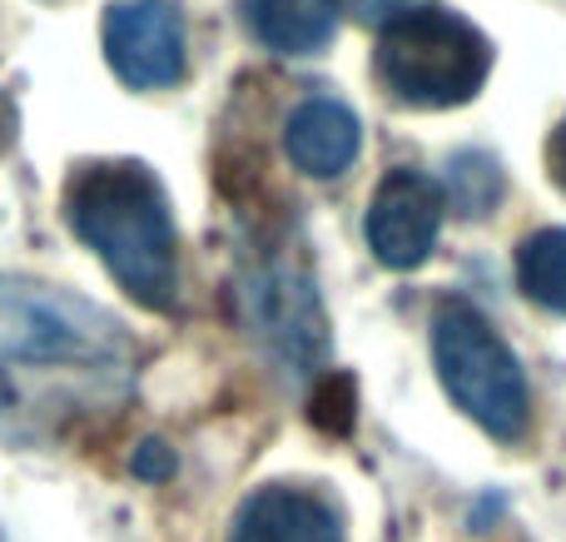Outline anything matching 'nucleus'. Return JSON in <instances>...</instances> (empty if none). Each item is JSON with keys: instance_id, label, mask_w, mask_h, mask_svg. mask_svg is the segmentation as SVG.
Wrapping results in <instances>:
<instances>
[{"instance_id": "obj_1", "label": "nucleus", "mask_w": 566, "mask_h": 542, "mask_svg": "<svg viewBox=\"0 0 566 542\" xmlns=\"http://www.w3.org/2000/svg\"><path fill=\"white\" fill-rule=\"evenodd\" d=\"M135 388V344L95 299L0 274V444H55L115 414Z\"/></svg>"}, {"instance_id": "obj_2", "label": "nucleus", "mask_w": 566, "mask_h": 542, "mask_svg": "<svg viewBox=\"0 0 566 542\" xmlns=\"http://www.w3.org/2000/svg\"><path fill=\"white\" fill-rule=\"evenodd\" d=\"M65 219L135 304L169 314L179 304V234L159 175L139 159L85 165L65 189Z\"/></svg>"}, {"instance_id": "obj_3", "label": "nucleus", "mask_w": 566, "mask_h": 542, "mask_svg": "<svg viewBox=\"0 0 566 542\" xmlns=\"http://www.w3.org/2000/svg\"><path fill=\"white\" fill-rule=\"evenodd\" d=\"M373 70L398 105L448 110L468 105L482 90L492 70V45L472 20L452 15V10H418L382 30Z\"/></svg>"}, {"instance_id": "obj_4", "label": "nucleus", "mask_w": 566, "mask_h": 542, "mask_svg": "<svg viewBox=\"0 0 566 542\" xmlns=\"http://www.w3.org/2000/svg\"><path fill=\"white\" fill-rule=\"evenodd\" d=\"M432 364L448 398L482 428V434L517 444L527 434L532 394L522 364L507 344L488 329V319L468 304H438L432 314Z\"/></svg>"}, {"instance_id": "obj_5", "label": "nucleus", "mask_w": 566, "mask_h": 542, "mask_svg": "<svg viewBox=\"0 0 566 542\" xmlns=\"http://www.w3.org/2000/svg\"><path fill=\"white\" fill-rule=\"evenodd\" d=\"M239 314L259 348L283 374H318L328 364V319L308 269L289 254H244L239 264Z\"/></svg>"}, {"instance_id": "obj_6", "label": "nucleus", "mask_w": 566, "mask_h": 542, "mask_svg": "<svg viewBox=\"0 0 566 542\" xmlns=\"http://www.w3.org/2000/svg\"><path fill=\"white\" fill-rule=\"evenodd\" d=\"M105 60L129 90H169L185 80L189 25L179 0H115L105 10Z\"/></svg>"}, {"instance_id": "obj_7", "label": "nucleus", "mask_w": 566, "mask_h": 542, "mask_svg": "<svg viewBox=\"0 0 566 542\" xmlns=\"http://www.w3.org/2000/svg\"><path fill=\"white\" fill-rule=\"evenodd\" d=\"M442 215H448V199L428 175H418V169L382 175L378 195L368 205V219H363L373 259L398 269V274L428 264V254L438 249L442 234Z\"/></svg>"}, {"instance_id": "obj_8", "label": "nucleus", "mask_w": 566, "mask_h": 542, "mask_svg": "<svg viewBox=\"0 0 566 542\" xmlns=\"http://www.w3.org/2000/svg\"><path fill=\"white\" fill-rule=\"evenodd\" d=\"M229 542H343V518L313 488L269 483L239 503Z\"/></svg>"}, {"instance_id": "obj_9", "label": "nucleus", "mask_w": 566, "mask_h": 542, "mask_svg": "<svg viewBox=\"0 0 566 542\" xmlns=\"http://www.w3.org/2000/svg\"><path fill=\"white\" fill-rule=\"evenodd\" d=\"M283 149H289L293 169L308 179H338L343 169L358 159L363 125L343 100L313 95L283 119Z\"/></svg>"}, {"instance_id": "obj_10", "label": "nucleus", "mask_w": 566, "mask_h": 542, "mask_svg": "<svg viewBox=\"0 0 566 542\" xmlns=\"http://www.w3.org/2000/svg\"><path fill=\"white\" fill-rule=\"evenodd\" d=\"M239 15L274 55H323L338 35V0H239Z\"/></svg>"}, {"instance_id": "obj_11", "label": "nucleus", "mask_w": 566, "mask_h": 542, "mask_svg": "<svg viewBox=\"0 0 566 542\" xmlns=\"http://www.w3.org/2000/svg\"><path fill=\"white\" fill-rule=\"evenodd\" d=\"M517 284L532 304L566 314V229H537L517 244Z\"/></svg>"}, {"instance_id": "obj_12", "label": "nucleus", "mask_w": 566, "mask_h": 542, "mask_svg": "<svg viewBox=\"0 0 566 542\" xmlns=\"http://www.w3.org/2000/svg\"><path fill=\"white\" fill-rule=\"evenodd\" d=\"M502 189H507V179H502L497 155H488V149H462L448 159V195L442 199H452L462 219H482L488 209H497Z\"/></svg>"}, {"instance_id": "obj_13", "label": "nucleus", "mask_w": 566, "mask_h": 542, "mask_svg": "<svg viewBox=\"0 0 566 542\" xmlns=\"http://www.w3.org/2000/svg\"><path fill=\"white\" fill-rule=\"evenodd\" d=\"M313 424H318L323 434H348L353 428V378H343V374L323 378V388L313 394Z\"/></svg>"}, {"instance_id": "obj_14", "label": "nucleus", "mask_w": 566, "mask_h": 542, "mask_svg": "<svg viewBox=\"0 0 566 542\" xmlns=\"http://www.w3.org/2000/svg\"><path fill=\"white\" fill-rule=\"evenodd\" d=\"M353 15L363 20V25H398V20L418 15V10H432V0H348Z\"/></svg>"}, {"instance_id": "obj_15", "label": "nucleus", "mask_w": 566, "mask_h": 542, "mask_svg": "<svg viewBox=\"0 0 566 542\" xmlns=\"http://www.w3.org/2000/svg\"><path fill=\"white\" fill-rule=\"evenodd\" d=\"M135 473L139 478H169L175 473V454H169L165 444H155V438H149V444H139V454H135Z\"/></svg>"}, {"instance_id": "obj_16", "label": "nucleus", "mask_w": 566, "mask_h": 542, "mask_svg": "<svg viewBox=\"0 0 566 542\" xmlns=\"http://www.w3.org/2000/svg\"><path fill=\"white\" fill-rule=\"evenodd\" d=\"M547 175H552V185L566 195V119L552 129V139H547Z\"/></svg>"}]
</instances>
